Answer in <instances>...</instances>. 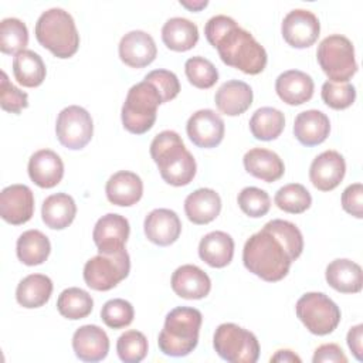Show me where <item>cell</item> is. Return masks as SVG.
Masks as SVG:
<instances>
[{
	"mask_svg": "<svg viewBox=\"0 0 363 363\" xmlns=\"http://www.w3.org/2000/svg\"><path fill=\"white\" fill-rule=\"evenodd\" d=\"M302 251L301 230L291 221L275 218L245 241L242 262L261 279L277 282L288 275L291 264L299 258Z\"/></svg>",
	"mask_w": 363,
	"mask_h": 363,
	"instance_id": "1",
	"label": "cell"
},
{
	"mask_svg": "<svg viewBox=\"0 0 363 363\" xmlns=\"http://www.w3.org/2000/svg\"><path fill=\"white\" fill-rule=\"evenodd\" d=\"M204 34L225 65L248 75L264 71L268 61L265 48L234 18L224 14L211 17L206 23Z\"/></svg>",
	"mask_w": 363,
	"mask_h": 363,
	"instance_id": "2",
	"label": "cell"
},
{
	"mask_svg": "<svg viewBox=\"0 0 363 363\" xmlns=\"http://www.w3.org/2000/svg\"><path fill=\"white\" fill-rule=\"evenodd\" d=\"M150 156L167 184L187 186L196 176V160L174 130H163L155 136L150 143Z\"/></svg>",
	"mask_w": 363,
	"mask_h": 363,
	"instance_id": "3",
	"label": "cell"
},
{
	"mask_svg": "<svg viewBox=\"0 0 363 363\" xmlns=\"http://www.w3.org/2000/svg\"><path fill=\"white\" fill-rule=\"evenodd\" d=\"M203 316L196 308L177 306L172 309L164 319L163 329L159 333V349L172 357L190 354L197 343Z\"/></svg>",
	"mask_w": 363,
	"mask_h": 363,
	"instance_id": "4",
	"label": "cell"
},
{
	"mask_svg": "<svg viewBox=\"0 0 363 363\" xmlns=\"http://www.w3.org/2000/svg\"><path fill=\"white\" fill-rule=\"evenodd\" d=\"M37 41L57 58L72 57L79 47V34L72 16L60 7L44 11L35 23Z\"/></svg>",
	"mask_w": 363,
	"mask_h": 363,
	"instance_id": "5",
	"label": "cell"
},
{
	"mask_svg": "<svg viewBox=\"0 0 363 363\" xmlns=\"http://www.w3.org/2000/svg\"><path fill=\"white\" fill-rule=\"evenodd\" d=\"M163 104L156 86L142 81L130 86L122 105L121 118L123 128L135 135H143L152 129L156 122L157 106Z\"/></svg>",
	"mask_w": 363,
	"mask_h": 363,
	"instance_id": "6",
	"label": "cell"
},
{
	"mask_svg": "<svg viewBox=\"0 0 363 363\" xmlns=\"http://www.w3.org/2000/svg\"><path fill=\"white\" fill-rule=\"evenodd\" d=\"M322 71L332 82H349L357 71L354 47L342 34L328 35L320 41L316 51Z\"/></svg>",
	"mask_w": 363,
	"mask_h": 363,
	"instance_id": "7",
	"label": "cell"
},
{
	"mask_svg": "<svg viewBox=\"0 0 363 363\" xmlns=\"http://www.w3.org/2000/svg\"><path fill=\"white\" fill-rule=\"evenodd\" d=\"M213 346L217 354L230 363H255L259 357L257 336L235 323L218 325L214 332Z\"/></svg>",
	"mask_w": 363,
	"mask_h": 363,
	"instance_id": "8",
	"label": "cell"
},
{
	"mask_svg": "<svg viewBox=\"0 0 363 363\" xmlns=\"http://www.w3.org/2000/svg\"><path fill=\"white\" fill-rule=\"evenodd\" d=\"M295 311L305 328L318 336L332 333L340 322L339 306L323 292L303 294L298 299Z\"/></svg>",
	"mask_w": 363,
	"mask_h": 363,
	"instance_id": "9",
	"label": "cell"
},
{
	"mask_svg": "<svg viewBox=\"0 0 363 363\" xmlns=\"http://www.w3.org/2000/svg\"><path fill=\"white\" fill-rule=\"evenodd\" d=\"M130 271V258L123 248L112 254H98L84 265V281L95 291H109L123 281Z\"/></svg>",
	"mask_w": 363,
	"mask_h": 363,
	"instance_id": "10",
	"label": "cell"
},
{
	"mask_svg": "<svg viewBox=\"0 0 363 363\" xmlns=\"http://www.w3.org/2000/svg\"><path fill=\"white\" fill-rule=\"evenodd\" d=\"M55 133L58 142L71 150L85 147L94 135V122L86 109L78 105L64 108L55 122Z\"/></svg>",
	"mask_w": 363,
	"mask_h": 363,
	"instance_id": "11",
	"label": "cell"
},
{
	"mask_svg": "<svg viewBox=\"0 0 363 363\" xmlns=\"http://www.w3.org/2000/svg\"><path fill=\"white\" fill-rule=\"evenodd\" d=\"M281 33L284 40L291 47L308 48L318 40L320 33V23L311 10L295 9L284 17Z\"/></svg>",
	"mask_w": 363,
	"mask_h": 363,
	"instance_id": "12",
	"label": "cell"
},
{
	"mask_svg": "<svg viewBox=\"0 0 363 363\" xmlns=\"http://www.w3.org/2000/svg\"><path fill=\"white\" fill-rule=\"evenodd\" d=\"M189 139L203 149L216 147L224 138V121L213 109H200L194 112L186 125Z\"/></svg>",
	"mask_w": 363,
	"mask_h": 363,
	"instance_id": "13",
	"label": "cell"
},
{
	"mask_svg": "<svg viewBox=\"0 0 363 363\" xmlns=\"http://www.w3.org/2000/svg\"><path fill=\"white\" fill-rule=\"evenodd\" d=\"M129 233V221L123 216L108 213L96 221L92 238L99 254H112L125 248Z\"/></svg>",
	"mask_w": 363,
	"mask_h": 363,
	"instance_id": "14",
	"label": "cell"
},
{
	"mask_svg": "<svg viewBox=\"0 0 363 363\" xmlns=\"http://www.w3.org/2000/svg\"><path fill=\"white\" fill-rule=\"evenodd\" d=\"M34 214V194L26 184H11L0 193V216L13 225L31 220Z\"/></svg>",
	"mask_w": 363,
	"mask_h": 363,
	"instance_id": "15",
	"label": "cell"
},
{
	"mask_svg": "<svg viewBox=\"0 0 363 363\" xmlns=\"http://www.w3.org/2000/svg\"><path fill=\"white\" fill-rule=\"evenodd\" d=\"M346 173V162L336 150H325L318 155L309 167V180L320 191L336 189Z\"/></svg>",
	"mask_w": 363,
	"mask_h": 363,
	"instance_id": "16",
	"label": "cell"
},
{
	"mask_svg": "<svg viewBox=\"0 0 363 363\" xmlns=\"http://www.w3.org/2000/svg\"><path fill=\"white\" fill-rule=\"evenodd\" d=\"M119 58L132 68H143L152 64L157 55L153 37L142 30L126 33L119 41Z\"/></svg>",
	"mask_w": 363,
	"mask_h": 363,
	"instance_id": "17",
	"label": "cell"
},
{
	"mask_svg": "<svg viewBox=\"0 0 363 363\" xmlns=\"http://www.w3.org/2000/svg\"><path fill=\"white\" fill-rule=\"evenodd\" d=\"M143 230L150 242L167 247L180 237L182 221L173 210L155 208L146 216Z\"/></svg>",
	"mask_w": 363,
	"mask_h": 363,
	"instance_id": "18",
	"label": "cell"
},
{
	"mask_svg": "<svg viewBox=\"0 0 363 363\" xmlns=\"http://www.w3.org/2000/svg\"><path fill=\"white\" fill-rule=\"evenodd\" d=\"M72 349L82 362H99L109 352V337L99 326L84 325L74 332Z\"/></svg>",
	"mask_w": 363,
	"mask_h": 363,
	"instance_id": "19",
	"label": "cell"
},
{
	"mask_svg": "<svg viewBox=\"0 0 363 363\" xmlns=\"http://www.w3.org/2000/svg\"><path fill=\"white\" fill-rule=\"evenodd\" d=\"M27 170L33 183L43 189H51L62 180L64 163L54 150L41 149L31 155Z\"/></svg>",
	"mask_w": 363,
	"mask_h": 363,
	"instance_id": "20",
	"label": "cell"
},
{
	"mask_svg": "<svg viewBox=\"0 0 363 363\" xmlns=\"http://www.w3.org/2000/svg\"><path fill=\"white\" fill-rule=\"evenodd\" d=\"M172 289L183 299H201L210 294V277L197 265L186 264L172 275Z\"/></svg>",
	"mask_w": 363,
	"mask_h": 363,
	"instance_id": "21",
	"label": "cell"
},
{
	"mask_svg": "<svg viewBox=\"0 0 363 363\" xmlns=\"http://www.w3.org/2000/svg\"><path fill=\"white\" fill-rule=\"evenodd\" d=\"M105 193L112 204L119 207H129L142 199L143 183L136 173L119 170L108 179Z\"/></svg>",
	"mask_w": 363,
	"mask_h": 363,
	"instance_id": "22",
	"label": "cell"
},
{
	"mask_svg": "<svg viewBox=\"0 0 363 363\" xmlns=\"http://www.w3.org/2000/svg\"><path fill=\"white\" fill-rule=\"evenodd\" d=\"M315 84L311 75L299 69H288L278 75L275 91L288 105H302L313 95Z\"/></svg>",
	"mask_w": 363,
	"mask_h": 363,
	"instance_id": "23",
	"label": "cell"
},
{
	"mask_svg": "<svg viewBox=\"0 0 363 363\" xmlns=\"http://www.w3.org/2000/svg\"><path fill=\"white\" fill-rule=\"evenodd\" d=\"M330 132V122L326 113L318 109H308L296 115L294 135L303 146H316L326 140Z\"/></svg>",
	"mask_w": 363,
	"mask_h": 363,
	"instance_id": "24",
	"label": "cell"
},
{
	"mask_svg": "<svg viewBox=\"0 0 363 363\" xmlns=\"http://www.w3.org/2000/svg\"><path fill=\"white\" fill-rule=\"evenodd\" d=\"M214 102L221 113L228 116H238L251 106L252 89L244 81L230 79L217 89Z\"/></svg>",
	"mask_w": 363,
	"mask_h": 363,
	"instance_id": "25",
	"label": "cell"
},
{
	"mask_svg": "<svg viewBox=\"0 0 363 363\" xmlns=\"http://www.w3.org/2000/svg\"><path fill=\"white\" fill-rule=\"evenodd\" d=\"M242 163L251 176L267 183L279 180L285 173L282 159L275 152L264 147L250 149L244 155Z\"/></svg>",
	"mask_w": 363,
	"mask_h": 363,
	"instance_id": "26",
	"label": "cell"
},
{
	"mask_svg": "<svg viewBox=\"0 0 363 363\" xmlns=\"http://www.w3.org/2000/svg\"><path fill=\"white\" fill-rule=\"evenodd\" d=\"M221 211V199L213 189H197L184 200V213L187 218L197 225L208 224Z\"/></svg>",
	"mask_w": 363,
	"mask_h": 363,
	"instance_id": "27",
	"label": "cell"
},
{
	"mask_svg": "<svg viewBox=\"0 0 363 363\" xmlns=\"http://www.w3.org/2000/svg\"><path fill=\"white\" fill-rule=\"evenodd\" d=\"M326 282L342 294H357L362 291L363 272L359 264L347 258L333 259L325 272Z\"/></svg>",
	"mask_w": 363,
	"mask_h": 363,
	"instance_id": "28",
	"label": "cell"
},
{
	"mask_svg": "<svg viewBox=\"0 0 363 363\" xmlns=\"http://www.w3.org/2000/svg\"><path fill=\"white\" fill-rule=\"evenodd\" d=\"M199 255L207 265L224 268L234 257V240L224 231H211L200 240Z\"/></svg>",
	"mask_w": 363,
	"mask_h": 363,
	"instance_id": "29",
	"label": "cell"
},
{
	"mask_svg": "<svg viewBox=\"0 0 363 363\" xmlns=\"http://www.w3.org/2000/svg\"><path fill=\"white\" fill-rule=\"evenodd\" d=\"M162 40L169 50L189 51L199 41V28L189 18L172 17L162 27Z\"/></svg>",
	"mask_w": 363,
	"mask_h": 363,
	"instance_id": "30",
	"label": "cell"
},
{
	"mask_svg": "<svg viewBox=\"0 0 363 363\" xmlns=\"http://www.w3.org/2000/svg\"><path fill=\"white\" fill-rule=\"evenodd\" d=\"M77 204L67 193H55L48 196L41 207V217L47 227L52 230L67 228L75 218Z\"/></svg>",
	"mask_w": 363,
	"mask_h": 363,
	"instance_id": "31",
	"label": "cell"
},
{
	"mask_svg": "<svg viewBox=\"0 0 363 363\" xmlns=\"http://www.w3.org/2000/svg\"><path fill=\"white\" fill-rule=\"evenodd\" d=\"M52 294V281L43 274H30L23 278L16 289L17 302L27 309L45 305Z\"/></svg>",
	"mask_w": 363,
	"mask_h": 363,
	"instance_id": "32",
	"label": "cell"
},
{
	"mask_svg": "<svg viewBox=\"0 0 363 363\" xmlns=\"http://www.w3.org/2000/svg\"><path fill=\"white\" fill-rule=\"evenodd\" d=\"M16 252L23 264L34 267L43 264L48 258L51 244L48 237L40 230H27L17 238Z\"/></svg>",
	"mask_w": 363,
	"mask_h": 363,
	"instance_id": "33",
	"label": "cell"
},
{
	"mask_svg": "<svg viewBox=\"0 0 363 363\" xmlns=\"http://www.w3.org/2000/svg\"><path fill=\"white\" fill-rule=\"evenodd\" d=\"M45 64L43 58L31 51L24 50L13 58V75L17 82L27 88H35L45 79Z\"/></svg>",
	"mask_w": 363,
	"mask_h": 363,
	"instance_id": "34",
	"label": "cell"
},
{
	"mask_svg": "<svg viewBox=\"0 0 363 363\" xmlns=\"http://www.w3.org/2000/svg\"><path fill=\"white\" fill-rule=\"evenodd\" d=\"M285 128L284 113L272 106H262L257 109L250 119V130L258 140H274Z\"/></svg>",
	"mask_w": 363,
	"mask_h": 363,
	"instance_id": "35",
	"label": "cell"
},
{
	"mask_svg": "<svg viewBox=\"0 0 363 363\" xmlns=\"http://www.w3.org/2000/svg\"><path fill=\"white\" fill-rule=\"evenodd\" d=\"M92 296L77 286L64 289L57 299V309L60 315L71 320L86 318L92 312Z\"/></svg>",
	"mask_w": 363,
	"mask_h": 363,
	"instance_id": "36",
	"label": "cell"
},
{
	"mask_svg": "<svg viewBox=\"0 0 363 363\" xmlns=\"http://www.w3.org/2000/svg\"><path fill=\"white\" fill-rule=\"evenodd\" d=\"M28 44L27 26L14 17H7L0 21V51L3 54L16 55L26 50Z\"/></svg>",
	"mask_w": 363,
	"mask_h": 363,
	"instance_id": "37",
	"label": "cell"
},
{
	"mask_svg": "<svg viewBox=\"0 0 363 363\" xmlns=\"http://www.w3.org/2000/svg\"><path fill=\"white\" fill-rule=\"evenodd\" d=\"M277 207L285 213L301 214L312 204V196L303 184L289 183L282 186L274 197Z\"/></svg>",
	"mask_w": 363,
	"mask_h": 363,
	"instance_id": "38",
	"label": "cell"
},
{
	"mask_svg": "<svg viewBox=\"0 0 363 363\" xmlns=\"http://www.w3.org/2000/svg\"><path fill=\"white\" fill-rule=\"evenodd\" d=\"M184 72L189 82L200 89H208L218 81V71L214 64L200 55L191 57L186 61Z\"/></svg>",
	"mask_w": 363,
	"mask_h": 363,
	"instance_id": "39",
	"label": "cell"
},
{
	"mask_svg": "<svg viewBox=\"0 0 363 363\" xmlns=\"http://www.w3.org/2000/svg\"><path fill=\"white\" fill-rule=\"evenodd\" d=\"M116 352L122 362L138 363L147 354V339L139 330H126L118 337Z\"/></svg>",
	"mask_w": 363,
	"mask_h": 363,
	"instance_id": "40",
	"label": "cell"
},
{
	"mask_svg": "<svg viewBox=\"0 0 363 363\" xmlns=\"http://www.w3.org/2000/svg\"><path fill=\"white\" fill-rule=\"evenodd\" d=\"M135 311L130 302L115 298L104 303L101 309V319L111 329H122L132 323Z\"/></svg>",
	"mask_w": 363,
	"mask_h": 363,
	"instance_id": "41",
	"label": "cell"
},
{
	"mask_svg": "<svg viewBox=\"0 0 363 363\" xmlns=\"http://www.w3.org/2000/svg\"><path fill=\"white\" fill-rule=\"evenodd\" d=\"M237 203L244 214L252 218L265 216L271 207V199L268 193L262 189L250 186L244 187L237 197Z\"/></svg>",
	"mask_w": 363,
	"mask_h": 363,
	"instance_id": "42",
	"label": "cell"
},
{
	"mask_svg": "<svg viewBox=\"0 0 363 363\" xmlns=\"http://www.w3.org/2000/svg\"><path fill=\"white\" fill-rule=\"evenodd\" d=\"M322 101L332 109L340 111L349 108L356 99V88L350 82L326 81L322 85Z\"/></svg>",
	"mask_w": 363,
	"mask_h": 363,
	"instance_id": "43",
	"label": "cell"
},
{
	"mask_svg": "<svg viewBox=\"0 0 363 363\" xmlns=\"http://www.w3.org/2000/svg\"><path fill=\"white\" fill-rule=\"evenodd\" d=\"M0 105L3 111L11 113H20L24 108L28 106V95L27 92L14 86L7 74L1 71V82H0Z\"/></svg>",
	"mask_w": 363,
	"mask_h": 363,
	"instance_id": "44",
	"label": "cell"
},
{
	"mask_svg": "<svg viewBox=\"0 0 363 363\" xmlns=\"http://www.w3.org/2000/svg\"><path fill=\"white\" fill-rule=\"evenodd\" d=\"M145 81L153 84L162 96V102L174 99L180 92V82L174 72L169 69H153L145 75Z\"/></svg>",
	"mask_w": 363,
	"mask_h": 363,
	"instance_id": "45",
	"label": "cell"
},
{
	"mask_svg": "<svg viewBox=\"0 0 363 363\" xmlns=\"http://www.w3.org/2000/svg\"><path fill=\"white\" fill-rule=\"evenodd\" d=\"M342 207L356 218L363 217V184L353 183L342 193Z\"/></svg>",
	"mask_w": 363,
	"mask_h": 363,
	"instance_id": "46",
	"label": "cell"
},
{
	"mask_svg": "<svg viewBox=\"0 0 363 363\" xmlns=\"http://www.w3.org/2000/svg\"><path fill=\"white\" fill-rule=\"evenodd\" d=\"M313 363H322V362H335V363H347V357L343 353L342 347L336 343H325L320 345L312 357Z\"/></svg>",
	"mask_w": 363,
	"mask_h": 363,
	"instance_id": "47",
	"label": "cell"
},
{
	"mask_svg": "<svg viewBox=\"0 0 363 363\" xmlns=\"http://www.w3.org/2000/svg\"><path fill=\"white\" fill-rule=\"evenodd\" d=\"M347 346L352 350L353 356L362 362V352H363V325H356L353 328H350V330L347 332Z\"/></svg>",
	"mask_w": 363,
	"mask_h": 363,
	"instance_id": "48",
	"label": "cell"
},
{
	"mask_svg": "<svg viewBox=\"0 0 363 363\" xmlns=\"http://www.w3.org/2000/svg\"><path fill=\"white\" fill-rule=\"evenodd\" d=\"M271 362H284V363H294V362H296V363H301V357L298 356V354H295L292 350H289V349H281V350H278L271 359H269Z\"/></svg>",
	"mask_w": 363,
	"mask_h": 363,
	"instance_id": "49",
	"label": "cell"
},
{
	"mask_svg": "<svg viewBox=\"0 0 363 363\" xmlns=\"http://www.w3.org/2000/svg\"><path fill=\"white\" fill-rule=\"evenodd\" d=\"M180 4H182L183 7H186V9L191 10V11H199V10L204 9V7L208 4V1H207V0H196V1H186V0H180Z\"/></svg>",
	"mask_w": 363,
	"mask_h": 363,
	"instance_id": "50",
	"label": "cell"
}]
</instances>
